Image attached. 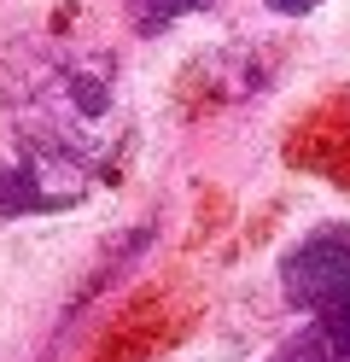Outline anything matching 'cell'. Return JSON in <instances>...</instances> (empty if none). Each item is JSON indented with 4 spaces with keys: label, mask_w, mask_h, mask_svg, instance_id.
<instances>
[{
    "label": "cell",
    "mask_w": 350,
    "mask_h": 362,
    "mask_svg": "<svg viewBox=\"0 0 350 362\" xmlns=\"http://www.w3.org/2000/svg\"><path fill=\"white\" fill-rule=\"evenodd\" d=\"M0 100H6V123L53 141L100 175L129 146V105L111 53H88L53 35L12 41L0 53Z\"/></svg>",
    "instance_id": "obj_1"
},
{
    "label": "cell",
    "mask_w": 350,
    "mask_h": 362,
    "mask_svg": "<svg viewBox=\"0 0 350 362\" xmlns=\"http://www.w3.org/2000/svg\"><path fill=\"white\" fill-rule=\"evenodd\" d=\"M93 187H100L93 164L59 152L53 141H41V134L18 129V123L0 129V222L76 211Z\"/></svg>",
    "instance_id": "obj_2"
},
{
    "label": "cell",
    "mask_w": 350,
    "mask_h": 362,
    "mask_svg": "<svg viewBox=\"0 0 350 362\" xmlns=\"http://www.w3.org/2000/svg\"><path fill=\"white\" fill-rule=\"evenodd\" d=\"M280 292L303 315L350 310V228H315L280 257Z\"/></svg>",
    "instance_id": "obj_3"
},
{
    "label": "cell",
    "mask_w": 350,
    "mask_h": 362,
    "mask_svg": "<svg viewBox=\"0 0 350 362\" xmlns=\"http://www.w3.org/2000/svg\"><path fill=\"white\" fill-rule=\"evenodd\" d=\"M269 362H350V310L310 315L292 339H280Z\"/></svg>",
    "instance_id": "obj_4"
},
{
    "label": "cell",
    "mask_w": 350,
    "mask_h": 362,
    "mask_svg": "<svg viewBox=\"0 0 350 362\" xmlns=\"http://www.w3.org/2000/svg\"><path fill=\"white\" fill-rule=\"evenodd\" d=\"M199 6L204 0H129V24H134V35H163L181 18H193Z\"/></svg>",
    "instance_id": "obj_5"
},
{
    "label": "cell",
    "mask_w": 350,
    "mask_h": 362,
    "mask_svg": "<svg viewBox=\"0 0 350 362\" xmlns=\"http://www.w3.org/2000/svg\"><path fill=\"white\" fill-rule=\"evenodd\" d=\"M315 6H321V0H269V12H280V18H303Z\"/></svg>",
    "instance_id": "obj_6"
}]
</instances>
